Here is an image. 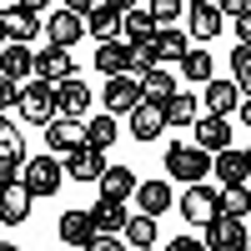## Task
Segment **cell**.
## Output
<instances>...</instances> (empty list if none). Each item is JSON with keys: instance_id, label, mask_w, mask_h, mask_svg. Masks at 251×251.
Segmentation results:
<instances>
[{"instance_id": "cell-19", "label": "cell", "mask_w": 251, "mask_h": 251, "mask_svg": "<svg viewBox=\"0 0 251 251\" xmlns=\"http://www.w3.org/2000/svg\"><path fill=\"white\" fill-rule=\"evenodd\" d=\"M96 71L100 75L131 71V46H126V40H100V46H96Z\"/></svg>"}, {"instance_id": "cell-49", "label": "cell", "mask_w": 251, "mask_h": 251, "mask_svg": "<svg viewBox=\"0 0 251 251\" xmlns=\"http://www.w3.org/2000/svg\"><path fill=\"white\" fill-rule=\"evenodd\" d=\"M0 5H10V0H0Z\"/></svg>"}, {"instance_id": "cell-48", "label": "cell", "mask_w": 251, "mask_h": 251, "mask_svg": "<svg viewBox=\"0 0 251 251\" xmlns=\"http://www.w3.org/2000/svg\"><path fill=\"white\" fill-rule=\"evenodd\" d=\"M10 46V30H5V20H0V50H5Z\"/></svg>"}, {"instance_id": "cell-3", "label": "cell", "mask_w": 251, "mask_h": 251, "mask_svg": "<svg viewBox=\"0 0 251 251\" xmlns=\"http://www.w3.org/2000/svg\"><path fill=\"white\" fill-rule=\"evenodd\" d=\"M141 100H146V86H141L136 71H121V75L106 80V111H111V116H131Z\"/></svg>"}, {"instance_id": "cell-32", "label": "cell", "mask_w": 251, "mask_h": 251, "mask_svg": "<svg viewBox=\"0 0 251 251\" xmlns=\"http://www.w3.org/2000/svg\"><path fill=\"white\" fill-rule=\"evenodd\" d=\"M156 35V20H151V10H126L121 15V40L131 46V40H151Z\"/></svg>"}, {"instance_id": "cell-5", "label": "cell", "mask_w": 251, "mask_h": 251, "mask_svg": "<svg viewBox=\"0 0 251 251\" xmlns=\"http://www.w3.org/2000/svg\"><path fill=\"white\" fill-rule=\"evenodd\" d=\"M75 146H86V126H80V116H55V121H46V151L71 156Z\"/></svg>"}, {"instance_id": "cell-26", "label": "cell", "mask_w": 251, "mask_h": 251, "mask_svg": "<svg viewBox=\"0 0 251 251\" xmlns=\"http://www.w3.org/2000/svg\"><path fill=\"white\" fill-rule=\"evenodd\" d=\"M136 201H141L146 216H161V211H171V186H166V181H141Z\"/></svg>"}, {"instance_id": "cell-40", "label": "cell", "mask_w": 251, "mask_h": 251, "mask_svg": "<svg viewBox=\"0 0 251 251\" xmlns=\"http://www.w3.org/2000/svg\"><path fill=\"white\" fill-rule=\"evenodd\" d=\"M20 131H15V126H10V111H0V146H10Z\"/></svg>"}, {"instance_id": "cell-2", "label": "cell", "mask_w": 251, "mask_h": 251, "mask_svg": "<svg viewBox=\"0 0 251 251\" xmlns=\"http://www.w3.org/2000/svg\"><path fill=\"white\" fill-rule=\"evenodd\" d=\"M166 171H171V181H206L211 176V151L206 146H171L166 151Z\"/></svg>"}, {"instance_id": "cell-42", "label": "cell", "mask_w": 251, "mask_h": 251, "mask_svg": "<svg viewBox=\"0 0 251 251\" xmlns=\"http://www.w3.org/2000/svg\"><path fill=\"white\" fill-rule=\"evenodd\" d=\"M236 35H241L246 46H251V10H246V15H236Z\"/></svg>"}, {"instance_id": "cell-17", "label": "cell", "mask_w": 251, "mask_h": 251, "mask_svg": "<svg viewBox=\"0 0 251 251\" xmlns=\"http://www.w3.org/2000/svg\"><path fill=\"white\" fill-rule=\"evenodd\" d=\"M161 131H166V111L156 106V100H141V106L131 111V136L136 141H161Z\"/></svg>"}, {"instance_id": "cell-12", "label": "cell", "mask_w": 251, "mask_h": 251, "mask_svg": "<svg viewBox=\"0 0 251 251\" xmlns=\"http://www.w3.org/2000/svg\"><path fill=\"white\" fill-rule=\"evenodd\" d=\"M131 71H136V66H131ZM136 75H141V86H146V100H156V106H166V100L181 91V86H176V71L166 66V60H156L151 71H136Z\"/></svg>"}, {"instance_id": "cell-47", "label": "cell", "mask_w": 251, "mask_h": 251, "mask_svg": "<svg viewBox=\"0 0 251 251\" xmlns=\"http://www.w3.org/2000/svg\"><path fill=\"white\" fill-rule=\"evenodd\" d=\"M111 5H116V10L126 15V10H136V0H111Z\"/></svg>"}, {"instance_id": "cell-29", "label": "cell", "mask_w": 251, "mask_h": 251, "mask_svg": "<svg viewBox=\"0 0 251 251\" xmlns=\"http://www.w3.org/2000/svg\"><path fill=\"white\" fill-rule=\"evenodd\" d=\"M186 50H191V30H186V35H181L176 25H171V30H156V55L166 60V66H181Z\"/></svg>"}, {"instance_id": "cell-1", "label": "cell", "mask_w": 251, "mask_h": 251, "mask_svg": "<svg viewBox=\"0 0 251 251\" xmlns=\"http://www.w3.org/2000/svg\"><path fill=\"white\" fill-rule=\"evenodd\" d=\"M60 181H66V166H60L55 151L30 156V161H25V171H20V186H25L30 196H55V191H60Z\"/></svg>"}, {"instance_id": "cell-6", "label": "cell", "mask_w": 251, "mask_h": 251, "mask_svg": "<svg viewBox=\"0 0 251 251\" xmlns=\"http://www.w3.org/2000/svg\"><path fill=\"white\" fill-rule=\"evenodd\" d=\"M216 211H221V206H216V191H211L206 181H191V186H186V196H181V216L191 221V226H211Z\"/></svg>"}, {"instance_id": "cell-9", "label": "cell", "mask_w": 251, "mask_h": 251, "mask_svg": "<svg viewBox=\"0 0 251 251\" xmlns=\"http://www.w3.org/2000/svg\"><path fill=\"white\" fill-rule=\"evenodd\" d=\"M35 75H40V80H50V86H60V80H71V75H75L71 46H46V50L35 55Z\"/></svg>"}, {"instance_id": "cell-30", "label": "cell", "mask_w": 251, "mask_h": 251, "mask_svg": "<svg viewBox=\"0 0 251 251\" xmlns=\"http://www.w3.org/2000/svg\"><path fill=\"white\" fill-rule=\"evenodd\" d=\"M176 71H181L186 80H201V86H206V80H211V71H216V60H211V50H206V46H191V50L181 55Z\"/></svg>"}, {"instance_id": "cell-31", "label": "cell", "mask_w": 251, "mask_h": 251, "mask_svg": "<svg viewBox=\"0 0 251 251\" xmlns=\"http://www.w3.org/2000/svg\"><path fill=\"white\" fill-rule=\"evenodd\" d=\"M121 241L126 246H136V251H151L156 246V216H131V221H126V231H121Z\"/></svg>"}, {"instance_id": "cell-39", "label": "cell", "mask_w": 251, "mask_h": 251, "mask_svg": "<svg viewBox=\"0 0 251 251\" xmlns=\"http://www.w3.org/2000/svg\"><path fill=\"white\" fill-rule=\"evenodd\" d=\"M216 10L236 20V15H246V10H251V0H216Z\"/></svg>"}, {"instance_id": "cell-14", "label": "cell", "mask_w": 251, "mask_h": 251, "mask_svg": "<svg viewBox=\"0 0 251 251\" xmlns=\"http://www.w3.org/2000/svg\"><path fill=\"white\" fill-rule=\"evenodd\" d=\"M201 106L206 111H216V116H236V106H241V86L236 80H206V96H201Z\"/></svg>"}, {"instance_id": "cell-20", "label": "cell", "mask_w": 251, "mask_h": 251, "mask_svg": "<svg viewBox=\"0 0 251 251\" xmlns=\"http://www.w3.org/2000/svg\"><path fill=\"white\" fill-rule=\"evenodd\" d=\"M0 75H35V55H30V40H10L0 50Z\"/></svg>"}, {"instance_id": "cell-22", "label": "cell", "mask_w": 251, "mask_h": 251, "mask_svg": "<svg viewBox=\"0 0 251 251\" xmlns=\"http://www.w3.org/2000/svg\"><path fill=\"white\" fill-rule=\"evenodd\" d=\"M55 231H60V241H66V246H91V236H96V221H91V211H66Z\"/></svg>"}, {"instance_id": "cell-33", "label": "cell", "mask_w": 251, "mask_h": 251, "mask_svg": "<svg viewBox=\"0 0 251 251\" xmlns=\"http://www.w3.org/2000/svg\"><path fill=\"white\" fill-rule=\"evenodd\" d=\"M216 206H221L226 216H246V211H251V191H246V181L221 186V191H216Z\"/></svg>"}, {"instance_id": "cell-7", "label": "cell", "mask_w": 251, "mask_h": 251, "mask_svg": "<svg viewBox=\"0 0 251 251\" xmlns=\"http://www.w3.org/2000/svg\"><path fill=\"white\" fill-rule=\"evenodd\" d=\"M206 231H211V236H206V246H216V251H251V241H246V226H241V216H226V211H216Z\"/></svg>"}, {"instance_id": "cell-8", "label": "cell", "mask_w": 251, "mask_h": 251, "mask_svg": "<svg viewBox=\"0 0 251 251\" xmlns=\"http://www.w3.org/2000/svg\"><path fill=\"white\" fill-rule=\"evenodd\" d=\"M100 171H106V146H96V141L75 146L66 156V176L71 181H100Z\"/></svg>"}, {"instance_id": "cell-34", "label": "cell", "mask_w": 251, "mask_h": 251, "mask_svg": "<svg viewBox=\"0 0 251 251\" xmlns=\"http://www.w3.org/2000/svg\"><path fill=\"white\" fill-rule=\"evenodd\" d=\"M116 136H121V126H116V116H91L86 121V141H96V146H116Z\"/></svg>"}, {"instance_id": "cell-23", "label": "cell", "mask_w": 251, "mask_h": 251, "mask_svg": "<svg viewBox=\"0 0 251 251\" xmlns=\"http://www.w3.org/2000/svg\"><path fill=\"white\" fill-rule=\"evenodd\" d=\"M86 35H96V40H116L121 35V10L111 0H100V5L86 15Z\"/></svg>"}, {"instance_id": "cell-10", "label": "cell", "mask_w": 251, "mask_h": 251, "mask_svg": "<svg viewBox=\"0 0 251 251\" xmlns=\"http://www.w3.org/2000/svg\"><path fill=\"white\" fill-rule=\"evenodd\" d=\"M211 171L221 186H236V181H251V156L236 151V146H221V151L211 156Z\"/></svg>"}, {"instance_id": "cell-13", "label": "cell", "mask_w": 251, "mask_h": 251, "mask_svg": "<svg viewBox=\"0 0 251 251\" xmlns=\"http://www.w3.org/2000/svg\"><path fill=\"white\" fill-rule=\"evenodd\" d=\"M86 111H91V86L80 75L60 80L55 86V116H86Z\"/></svg>"}, {"instance_id": "cell-46", "label": "cell", "mask_w": 251, "mask_h": 251, "mask_svg": "<svg viewBox=\"0 0 251 251\" xmlns=\"http://www.w3.org/2000/svg\"><path fill=\"white\" fill-rule=\"evenodd\" d=\"M236 86H241V96H251V71H241V75H236Z\"/></svg>"}, {"instance_id": "cell-21", "label": "cell", "mask_w": 251, "mask_h": 251, "mask_svg": "<svg viewBox=\"0 0 251 251\" xmlns=\"http://www.w3.org/2000/svg\"><path fill=\"white\" fill-rule=\"evenodd\" d=\"M91 221H96V231H126V221H131V216H126V201H116V196H100L96 206H91Z\"/></svg>"}, {"instance_id": "cell-50", "label": "cell", "mask_w": 251, "mask_h": 251, "mask_svg": "<svg viewBox=\"0 0 251 251\" xmlns=\"http://www.w3.org/2000/svg\"><path fill=\"white\" fill-rule=\"evenodd\" d=\"M246 156H251V151H246Z\"/></svg>"}, {"instance_id": "cell-18", "label": "cell", "mask_w": 251, "mask_h": 251, "mask_svg": "<svg viewBox=\"0 0 251 251\" xmlns=\"http://www.w3.org/2000/svg\"><path fill=\"white\" fill-rule=\"evenodd\" d=\"M30 191H25V186H0V226H20V221H25L30 216Z\"/></svg>"}, {"instance_id": "cell-44", "label": "cell", "mask_w": 251, "mask_h": 251, "mask_svg": "<svg viewBox=\"0 0 251 251\" xmlns=\"http://www.w3.org/2000/svg\"><path fill=\"white\" fill-rule=\"evenodd\" d=\"M236 116H241V126L251 131V96H241V106H236Z\"/></svg>"}, {"instance_id": "cell-28", "label": "cell", "mask_w": 251, "mask_h": 251, "mask_svg": "<svg viewBox=\"0 0 251 251\" xmlns=\"http://www.w3.org/2000/svg\"><path fill=\"white\" fill-rule=\"evenodd\" d=\"M136 176H131V166H106V171H100V196H116V201H126L136 191Z\"/></svg>"}, {"instance_id": "cell-38", "label": "cell", "mask_w": 251, "mask_h": 251, "mask_svg": "<svg viewBox=\"0 0 251 251\" xmlns=\"http://www.w3.org/2000/svg\"><path fill=\"white\" fill-rule=\"evenodd\" d=\"M241 71H251V46L246 40H236V50H231V75H241Z\"/></svg>"}, {"instance_id": "cell-37", "label": "cell", "mask_w": 251, "mask_h": 251, "mask_svg": "<svg viewBox=\"0 0 251 251\" xmlns=\"http://www.w3.org/2000/svg\"><path fill=\"white\" fill-rule=\"evenodd\" d=\"M15 100H20V80L15 75H0V111H10Z\"/></svg>"}, {"instance_id": "cell-35", "label": "cell", "mask_w": 251, "mask_h": 251, "mask_svg": "<svg viewBox=\"0 0 251 251\" xmlns=\"http://www.w3.org/2000/svg\"><path fill=\"white\" fill-rule=\"evenodd\" d=\"M151 20H156V30H171L181 20V0H151Z\"/></svg>"}, {"instance_id": "cell-24", "label": "cell", "mask_w": 251, "mask_h": 251, "mask_svg": "<svg viewBox=\"0 0 251 251\" xmlns=\"http://www.w3.org/2000/svg\"><path fill=\"white\" fill-rule=\"evenodd\" d=\"M35 15H40V10H25V5H5V10H0L10 40H35V35H40V20H35Z\"/></svg>"}, {"instance_id": "cell-16", "label": "cell", "mask_w": 251, "mask_h": 251, "mask_svg": "<svg viewBox=\"0 0 251 251\" xmlns=\"http://www.w3.org/2000/svg\"><path fill=\"white\" fill-rule=\"evenodd\" d=\"M196 146H206V151H221V146H231V121L226 116H216V111H206V116H196Z\"/></svg>"}, {"instance_id": "cell-25", "label": "cell", "mask_w": 251, "mask_h": 251, "mask_svg": "<svg viewBox=\"0 0 251 251\" xmlns=\"http://www.w3.org/2000/svg\"><path fill=\"white\" fill-rule=\"evenodd\" d=\"M166 126H196V116H201V100L191 96V91H176L171 100H166Z\"/></svg>"}, {"instance_id": "cell-41", "label": "cell", "mask_w": 251, "mask_h": 251, "mask_svg": "<svg viewBox=\"0 0 251 251\" xmlns=\"http://www.w3.org/2000/svg\"><path fill=\"white\" fill-rule=\"evenodd\" d=\"M196 246H206L201 236H171V251H196Z\"/></svg>"}, {"instance_id": "cell-4", "label": "cell", "mask_w": 251, "mask_h": 251, "mask_svg": "<svg viewBox=\"0 0 251 251\" xmlns=\"http://www.w3.org/2000/svg\"><path fill=\"white\" fill-rule=\"evenodd\" d=\"M15 111H20V121H30V126H46V121L55 116V86H50V80L20 86V100H15Z\"/></svg>"}, {"instance_id": "cell-11", "label": "cell", "mask_w": 251, "mask_h": 251, "mask_svg": "<svg viewBox=\"0 0 251 251\" xmlns=\"http://www.w3.org/2000/svg\"><path fill=\"white\" fill-rule=\"evenodd\" d=\"M221 10L216 0H196L191 10H186V25H191V40H201V46H211V35H221Z\"/></svg>"}, {"instance_id": "cell-15", "label": "cell", "mask_w": 251, "mask_h": 251, "mask_svg": "<svg viewBox=\"0 0 251 251\" xmlns=\"http://www.w3.org/2000/svg\"><path fill=\"white\" fill-rule=\"evenodd\" d=\"M50 46H75L80 35H86V15H75L71 5H60V10H50Z\"/></svg>"}, {"instance_id": "cell-36", "label": "cell", "mask_w": 251, "mask_h": 251, "mask_svg": "<svg viewBox=\"0 0 251 251\" xmlns=\"http://www.w3.org/2000/svg\"><path fill=\"white\" fill-rule=\"evenodd\" d=\"M156 60H161V55H156V35H151V40H131V66H136V71H151Z\"/></svg>"}, {"instance_id": "cell-43", "label": "cell", "mask_w": 251, "mask_h": 251, "mask_svg": "<svg viewBox=\"0 0 251 251\" xmlns=\"http://www.w3.org/2000/svg\"><path fill=\"white\" fill-rule=\"evenodd\" d=\"M66 5H71V10H75V15H91V10H96V5H100V0H66Z\"/></svg>"}, {"instance_id": "cell-27", "label": "cell", "mask_w": 251, "mask_h": 251, "mask_svg": "<svg viewBox=\"0 0 251 251\" xmlns=\"http://www.w3.org/2000/svg\"><path fill=\"white\" fill-rule=\"evenodd\" d=\"M25 161H30V156H25V141H20V136H15L10 146H0V186H15L20 171H25Z\"/></svg>"}, {"instance_id": "cell-45", "label": "cell", "mask_w": 251, "mask_h": 251, "mask_svg": "<svg viewBox=\"0 0 251 251\" xmlns=\"http://www.w3.org/2000/svg\"><path fill=\"white\" fill-rule=\"evenodd\" d=\"M10 5H25V10H46L50 0H10Z\"/></svg>"}]
</instances>
